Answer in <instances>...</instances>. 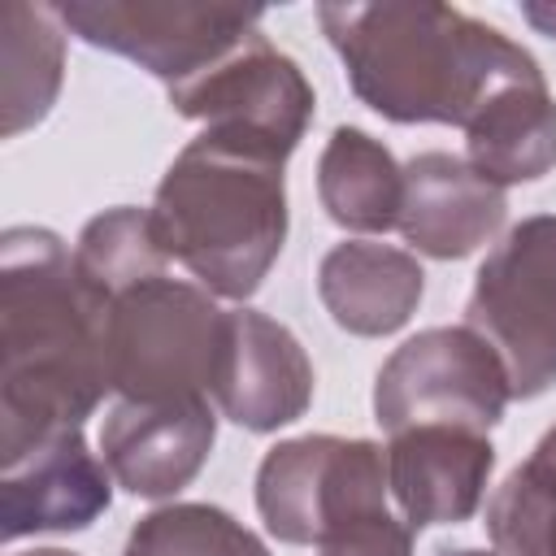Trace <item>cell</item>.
I'll return each instance as SVG.
<instances>
[{
	"instance_id": "6da1fadb",
	"label": "cell",
	"mask_w": 556,
	"mask_h": 556,
	"mask_svg": "<svg viewBox=\"0 0 556 556\" xmlns=\"http://www.w3.org/2000/svg\"><path fill=\"white\" fill-rule=\"evenodd\" d=\"M109 300L83 278L52 230L0 239V447L83 426L109 387Z\"/></svg>"
},
{
	"instance_id": "7a4b0ae2",
	"label": "cell",
	"mask_w": 556,
	"mask_h": 556,
	"mask_svg": "<svg viewBox=\"0 0 556 556\" xmlns=\"http://www.w3.org/2000/svg\"><path fill=\"white\" fill-rule=\"evenodd\" d=\"M352 91L391 122L469 126L500 91L543 78L495 26L447 4H321Z\"/></svg>"
},
{
	"instance_id": "3957f363",
	"label": "cell",
	"mask_w": 556,
	"mask_h": 556,
	"mask_svg": "<svg viewBox=\"0 0 556 556\" xmlns=\"http://www.w3.org/2000/svg\"><path fill=\"white\" fill-rule=\"evenodd\" d=\"M282 161L261 143L217 130L191 139L148 208L161 252L217 295H252L287 239Z\"/></svg>"
},
{
	"instance_id": "277c9868",
	"label": "cell",
	"mask_w": 556,
	"mask_h": 556,
	"mask_svg": "<svg viewBox=\"0 0 556 556\" xmlns=\"http://www.w3.org/2000/svg\"><path fill=\"white\" fill-rule=\"evenodd\" d=\"M109 387L122 400L174 404L213 395L226 313L191 282L148 278L109 304Z\"/></svg>"
},
{
	"instance_id": "5b68a950",
	"label": "cell",
	"mask_w": 556,
	"mask_h": 556,
	"mask_svg": "<svg viewBox=\"0 0 556 556\" xmlns=\"http://www.w3.org/2000/svg\"><path fill=\"white\" fill-rule=\"evenodd\" d=\"M387 456L369 439H287L256 469L261 521L282 543L321 547L330 534L387 513Z\"/></svg>"
},
{
	"instance_id": "8992f818",
	"label": "cell",
	"mask_w": 556,
	"mask_h": 556,
	"mask_svg": "<svg viewBox=\"0 0 556 556\" xmlns=\"http://www.w3.org/2000/svg\"><path fill=\"white\" fill-rule=\"evenodd\" d=\"M465 326L478 330L504 361L513 395H539L556 382V217H526L482 261L465 304Z\"/></svg>"
},
{
	"instance_id": "52a82bcc",
	"label": "cell",
	"mask_w": 556,
	"mask_h": 556,
	"mask_svg": "<svg viewBox=\"0 0 556 556\" xmlns=\"http://www.w3.org/2000/svg\"><path fill=\"white\" fill-rule=\"evenodd\" d=\"M513 400L500 352L469 326H434L413 334L378 369L374 413L382 430L460 426L486 434Z\"/></svg>"
},
{
	"instance_id": "ba28073f",
	"label": "cell",
	"mask_w": 556,
	"mask_h": 556,
	"mask_svg": "<svg viewBox=\"0 0 556 556\" xmlns=\"http://www.w3.org/2000/svg\"><path fill=\"white\" fill-rule=\"evenodd\" d=\"M169 104L217 135L291 156L313 117V87L287 52H278L261 30H252L217 65L169 87Z\"/></svg>"
},
{
	"instance_id": "9c48e42d",
	"label": "cell",
	"mask_w": 556,
	"mask_h": 556,
	"mask_svg": "<svg viewBox=\"0 0 556 556\" xmlns=\"http://www.w3.org/2000/svg\"><path fill=\"white\" fill-rule=\"evenodd\" d=\"M56 17L87 43L139 61L169 87L204 74L252 30H261V9L226 4H61Z\"/></svg>"
},
{
	"instance_id": "30bf717a",
	"label": "cell",
	"mask_w": 556,
	"mask_h": 556,
	"mask_svg": "<svg viewBox=\"0 0 556 556\" xmlns=\"http://www.w3.org/2000/svg\"><path fill=\"white\" fill-rule=\"evenodd\" d=\"M109 473L87 452L83 426L43 430L17 447H0L4 539L35 530H83L109 508Z\"/></svg>"
},
{
	"instance_id": "8fae6325",
	"label": "cell",
	"mask_w": 556,
	"mask_h": 556,
	"mask_svg": "<svg viewBox=\"0 0 556 556\" xmlns=\"http://www.w3.org/2000/svg\"><path fill=\"white\" fill-rule=\"evenodd\" d=\"M213 400L243 430H278L308 408L313 365L287 326L256 308H235L226 313Z\"/></svg>"
},
{
	"instance_id": "7c38bea8",
	"label": "cell",
	"mask_w": 556,
	"mask_h": 556,
	"mask_svg": "<svg viewBox=\"0 0 556 556\" xmlns=\"http://www.w3.org/2000/svg\"><path fill=\"white\" fill-rule=\"evenodd\" d=\"M217 421L208 400H174V404H139L122 400L100 430V452L109 473L143 500H161L182 491L200 465L208 460Z\"/></svg>"
},
{
	"instance_id": "4fadbf2b",
	"label": "cell",
	"mask_w": 556,
	"mask_h": 556,
	"mask_svg": "<svg viewBox=\"0 0 556 556\" xmlns=\"http://www.w3.org/2000/svg\"><path fill=\"white\" fill-rule=\"evenodd\" d=\"M491 465V439L460 426H413L391 434L387 447V482L413 530L473 517Z\"/></svg>"
},
{
	"instance_id": "5bb4252c",
	"label": "cell",
	"mask_w": 556,
	"mask_h": 556,
	"mask_svg": "<svg viewBox=\"0 0 556 556\" xmlns=\"http://www.w3.org/2000/svg\"><path fill=\"white\" fill-rule=\"evenodd\" d=\"M504 208V187L482 178L460 156L421 152L404 165L400 235L426 256H469L500 230Z\"/></svg>"
},
{
	"instance_id": "9a60e30c",
	"label": "cell",
	"mask_w": 556,
	"mask_h": 556,
	"mask_svg": "<svg viewBox=\"0 0 556 556\" xmlns=\"http://www.w3.org/2000/svg\"><path fill=\"white\" fill-rule=\"evenodd\" d=\"M421 282L426 274L408 252L369 239L330 248L317 269V291L334 326L365 339L400 330L421 300Z\"/></svg>"
},
{
	"instance_id": "2e32d148",
	"label": "cell",
	"mask_w": 556,
	"mask_h": 556,
	"mask_svg": "<svg viewBox=\"0 0 556 556\" xmlns=\"http://www.w3.org/2000/svg\"><path fill=\"white\" fill-rule=\"evenodd\" d=\"M465 152L495 187L543 178L556 165V100L547 83L534 78L500 91L465 126Z\"/></svg>"
},
{
	"instance_id": "e0dca14e",
	"label": "cell",
	"mask_w": 556,
	"mask_h": 556,
	"mask_svg": "<svg viewBox=\"0 0 556 556\" xmlns=\"http://www.w3.org/2000/svg\"><path fill=\"white\" fill-rule=\"evenodd\" d=\"M317 191L326 213L348 230H391L400 226L404 169L395 156L356 126H339L317 165Z\"/></svg>"
},
{
	"instance_id": "ac0fdd59",
	"label": "cell",
	"mask_w": 556,
	"mask_h": 556,
	"mask_svg": "<svg viewBox=\"0 0 556 556\" xmlns=\"http://www.w3.org/2000/svg\"><path fill=\"white\" fill-rule=\"evenodd\" d=\"M0 35H4V135H17L26 126H35L61 87V56H65V39L52 26L48 9H30V4H4L0 17Z\"/></svg>"
},
{
	"instance_id": "d6986e66",
	"label": "cell",
	"mask_w": 556,
	"mask_h": 556,
	"mask_svg": "<svg viewBox=\"0 0 556 556\" xmlns=\"http://www.w3.org/2000/svg\"><path fill=\"white\" fill-rule=\"evenodd\" d=\"M495 556H556V426L486 504Z\"/></svg>"
},
{
	"instance_id": "ffe728a7",
	"label": "cell",
	"mask_w": 556,
	"mask_h": 556,
	"mask_svg": "<svg viewBox=\"0 0 556 556\" xmlns=\"http://www.w3.org/2000/svg\"><path fill=\"white\" fill-rule=\"evenodd\" d=\"M165 261L169 256L161 252V243L152 235V217L143 208H130V204L91 217L78 235V248H74L78 278L109 304L122 291H130L148 278H161Z\"/></svg>"
},
{
	"instance_id": "44dd1931",
	"label": "cell",
	"mask_w": 556,
	"mask_h": 556,
	"mask_svg": "<svg viewBox=\"0 0 556 556\" xmlns=\"http://www.w3.org/2000/svg\"><path fill=\"white\" fill-rule=\"evenodd\" d=\"M126 556H269V552L252 530H243L230 513L213 504H169L148 513L130 530Z\"/></svg>"
},
{
	"instance_id": "7402d4cb",
	"label": "cell",
	"mask_w": 556,
	"mask_h": 556,
	"mask_svg": "<svg viewBox=\"0 0 556 556\" xmlns=\"http://www.w3.org/2000/svg\"><path fill=\"white\" fill-rule=\"evenodd\" d=\"M321 556H408V526H400L391 513L365 517L321 543Z\"/></svg>"
},
{
	"instance_id": "603a6c76",
	"label": "cell",
	"mask_w": 556,
	"mask_h": 556,
	"mask_svg": "<svg viewBox=\"0 0 556 556\" xmlns=\"http://www.w3.org/2000/svg\"><path fill=\"white\" fill-rule=\"evenodd\" d=\"M526 13H530V22H539V26H547V30H556V13H543V9H534V4H530Z\"/></svg>"
},
{
	"instance_id": "cb8c5ba5",
	"label": "cell",
	"mask_w": 556,
	"mask_h": 556,
	"mask_svg": "<svg viewBox=\"0 0 556 556\" xmlns=\"http://www.w3.org/2000/svg\"><path fill=\"white\" fill-rule=\"evenodd\" d=\"M22 556H74V552H61V547H39V552H22Z\"/></svg>"
},
{
	"instance_id": "d4e9b609",
	"label": "cell",
	"mask_w": 556,
	"mask_h": 556,
	"mask_svg": "<svg viewBox=\"0 0 556 556\" xmlns=\"http://www.w3.org/2000/svg\"><path fill=\"white\" fill-rule=\"evenodd\" d=\"M447 556H491V552H473V547H465V552H447Z\"/></svg>"
}]
</instances>
